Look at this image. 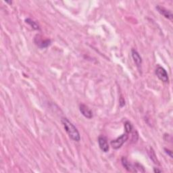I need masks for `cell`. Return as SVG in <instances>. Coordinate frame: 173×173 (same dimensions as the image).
I'll return each mask as SVG.
<instances>
[{
  "label": "cell",
  "instance_id": "obj_8",
  "mask_svg": "<svg viewBox=\"0 0 173 173\" xmlns=\"http://www.w3.org/2000/svg\"><path fill=\"white\" fill-rule=\"evenodd\" d=\"M35 43L39 47L44 48V47H47L49 45H50L51 40L46 39L43 41L42 39L39 38V37L38 36V38L37 37L35 38Z\"/></svg>",
  "mask_w": 173,
  "mask_h": 173
},
{
  "label": "cell",
  "instance_id": "obj_2",
  "mask_svg": "<svg viewBox=\"0 0 173 173\" xmlns=\"http://www.w3.org/2000/svg\"><path fill=\"white\" fill-rule=\"evenodd\" d=\"M129 138L128 133H125L121 135L120 137H118L117 139L113 140V141H111V146L115 150L119 149V148L121 147V146L124 144Z\"/></svg>",
  "mask_w": 173,
  "mask_h": 173
},
{
  "label": "cell",
  "instance_id": "obj_6",
  "mask_svg": "<svg viewBox=\"0 0 173 173\" xmlns=\"http://www.w3.org/2000/svg\"><path fill=\"white\" fill-rule=\"evenodd\" d=\"M122 164L123 166L125 168V169L126 171H128L129 172H137V169H136L135 164H132L131 163H130L126 158L123 157L122 158Z\"/></svg>",
  "mask_w": 173,
  "mask_h": 173
},
{
  "label": "cell",
  "instance_id": "obj_11",
  "mask_svg": "<svg viewBox=\"0 0 173 173\" xmlns=\"http://www.w3.org/2000/svg\"><path fill=\"white\" fill-rule=\"evenodd\" d=\"M26 22L28 23V24H29V25L32 28H34V29L35 30H39V27L37 24L35 22H34L33 20H32L30 18H27L26 19Z\"/></svg>",
  "mask_w": 173,
  "mask_h": 173
},
{
  "label": "cell",
  "instance_id": "obj_7",
  "mask_svg": "<svg viewBox=\"0 0 173 173\" xmlns=\"http://www.w3.org/2000/svg\"><path fill=\"white\" fill-rule=\"evenodd\" d=\"M79 109H80V112L85 117L89 119L93 117L92 111L90 110V108H89L88 106H86V105L82 104L80 105Z\"/></svg>",
  "mask_w": 173,
  "mask_h": 173
},
{
  "label": "cell",
  "instance_id": "obj_9",
  "mask_svg": "<svg viewBox=\"0 0 173 173\" xmlns=\"http://www.w3.org/2000/svg\"><path fill=\"white\" fill-rule=\"evenodd\" d=\"M131 54H132V57H133V59L135 62V63L136 64V65H137V67H140V66L141 65V63H142L141 57L140 56L139 53L136 50H135V49H132Z\"/></svg>",
  "mask_w": 173,
  "mask_h": 173
},
{
  "label": "cell",
  "instance_id": "obj_15",
  "mask_svg": "<svg viewBox=\"0 0 173 173\" xmlns=\"http://www.w3.org/2000/svg\"><path fill=\"white\" fill-rule=\"evenodd\" d=\"M154 171L155 172H162V171H160V170H158V169H156V168H154Z\"/></svg>",
  "mask_w": 173,
  "mask_h": 173
},
{
  "label": "cell",
  "instance_id": "obj_13",
  "mask_svg": "<svg viewBox=\"0 0 173 173\" xmlns=\"http://www.w3.org/2000/svg\"><path fill=\"white\" fill-rule=\"evenodd\" d=\"M164 151H166V153L168 155H169V156H170L171 158H173V157H172V151L171 150H168V149H166V148H165V149H164Z\"/></svg>",
  "mask_w": 173,
  "mask_h": 173
},
{
  "label": "cell",
  "instance_id": "obj_12",
  "mask_svg": "<svg viewBox=\"0 0 173 173\" xmlns=\"http://www.w3.org/2000/svg\"><path fill=\"white\" fill-rule=\"evenodd\" d=\"M125 131L126 133H130L132 129H133V126H132L131 122L129 121H126L125 123Z\"/></svg>",
  "mask_w": 173,
  "mask_h": 173
},
{
  "label": "cell",
  "instance_id": "obj_10",
  "mask_svg": "<svg viewBox=\"0 0 173 173\" xmlns=\"http://www.w3.org/2000/svg\"><path fill=\"white\" fill-rule=\"evenodd\" d=\"M149 154H150V159L152 160V161H153V162L156 164H159V162L157 159V157H156L155 152L152 148H150V151H149Z\"/></svg>",
  "mask_w": 173,
  "mask_h": 173
},
{
  "label": "cell",
  "instance_id": "obj_5",
  "mask_svg": "<svg viewBox=\"0 0 173 173\" xmlns=\"http://www.w3.org/2000/svg\"><path fill=\"white\" fill-rule=\"evenodd\" d=\"M156 10H158V12H159L160 14L162 15L163 16H164V17H165L166 18H168V19H169L171 20H172L173 16H172V12L170 10H168L166 9L165 7H164L162 6H156Z\"/></svg>",
  "mask_w": 173,
  "mask_h": 173
},
{
  "label": "cell",
  "instance_id": "obj_14",
  "mask_svg": "<svg viewBox=\"0 0 173 173\" xmlns=\"http://www.w3.org/2000/svg\"><path fill=\"white\" fill-rule=\"evenodd\" d=\"M125 101L124 99H123V97H121V100H120V105H121V107H122V106H125Z\"/></svg>",
  "mask_w": 173,
  "mask_h": 173
},
{
  "label": "cell",
  "instance_id": "obj_3",
  "mask_svg": "<svg viewBox=\"0 0 173 173\" xmlns=\"http://www.w3.org/2000/svg\"><path fill=\"white\" fill-rule=\"evenodd\" d=\"M156 75H157L158 79L164 82V83H168V76L167 72L166 71V70L164 68L159 67L156 70Z\"/></svg>",
  "mask_w": 173,
  "mask_h": 173
},
{
  "label": "cell",
  "instance_id": "obj_4",
  "mask_svg": "<svg viewBox=\"0 0 173 173\" xmlns=\"http://www.w3.org/2000/svg\"><path fill=\"white\" fill-rule=\"evenodd\" d=\"M98 143L100 149L104 152H108L109 151V145L107 139L104 136H100L98 138Z\"/></svg>",
  "mask_w": 173,
  "mask_h": 173
},
{
  "label": "cell",
  "instance_id": "obj_1",
  "mask_svg": "<svg viewBox=\"0 0 173 173\" xmlns=\"http://www.w3.org/2000/svg\"><path fill=\"white\" fill-rule=\"evenodd\" d=\"M62 123L64 129L69 135V137L74 141H79L81 139V136L75 125L72 122H70L67 118H62Z\"/></svg>",
  "mask_w": 173,
  "mask_h": 173
}]
</instances>
